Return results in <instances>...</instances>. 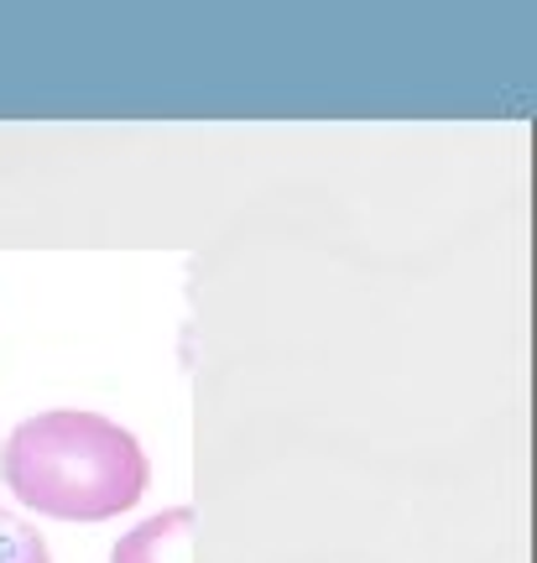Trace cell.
Segmentation results:
<instances>
[{
  "label": "cell",
  "mask_w": 537,
  "mask_h": 563,
  "mask_svg": "<svg viewBox=\"0 0 537 563\" xmlns=\"http://www.w3.org/2000/svg\"><path fill=\"white\" fill-rule=\"evenodd\" d=\"M0 481L21 506L58 522H110L146 496L152 464L131 428L100 412L53 407L11 428Z\"/></svg>",
  "instance_id": "obj_1"
},
{
  "label": "cell",
  "mask_w": 537,
  "mask_h": 563,
  "mask_svg": "<svg viewBox=\"0 0 537 563\" xmlns=\"http://www.w3.org/2000/svg\"><path fill=\"white\" fill-rule=\"evenodd\" d=\"M110 563H194V506H173L125 532Z\"/></svg>",
  "instance_id": "obj_2"
},
{
  "label": "cell",
  "mask_w": 537,
  "mask_h": 563,
  "mask_svg": "<svg viewBox=\"0 0 537 563\" xmlns=\"http://www.w3.org/2000/svg\"><path fill=\"white\" fill-rule=\"evenodd\" d=\"M0 563H53L47 538L32 522H21L17 511L0 506Z\"/></svg>",
  "instance_id": "obj_3"
}]
</instances>
